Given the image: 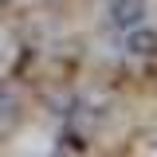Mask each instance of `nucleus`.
<instances>
[{
	"label": "nucleus",
	"instance_id": "f257e3e1",
	"mask_svg": "<svg viewBox=\"0 0 157 157\" xmlns=\"http://www.w3.org/2000/svg\"><path fill=\"white\" fill-rule=\"evenodd\" d=\"M106 20L114 32H134L149 24V0H106Z\"/></svg>",
	"mask_w": 157,
	"mask_h": 157
},
{
	"label": "nucleus",
	"instance_id": "f03ea898",
	"mask_svg": "<svg viewBox=\"0 0 157 157\" xmlns=\"http://www.w3.org/2000/svg\"><path fill=\"white\" fill-rule=\"evenodd\" d=\"M126 47L134 55H157V32H149V24L134 28V32H126Z\"/></svg>",
	"mask_w": 157,
	"mask_h": 157
},
{
	"label": "nucleus",
	"instance_id": "7ed1b4c3",
	"mask_svg": "<svg viewBox=\"0 0 157 157\" xmlns=\"http://www.w3.org/2000/svg\"><path fill=\"white\" fill-rule=\"evenodd\" d=\"M12 114H16V102H12V98L0 90V118H12Z\"/></svg>",
	"mask_w": 157,
	"mask_h": 157
}]
</instances>
